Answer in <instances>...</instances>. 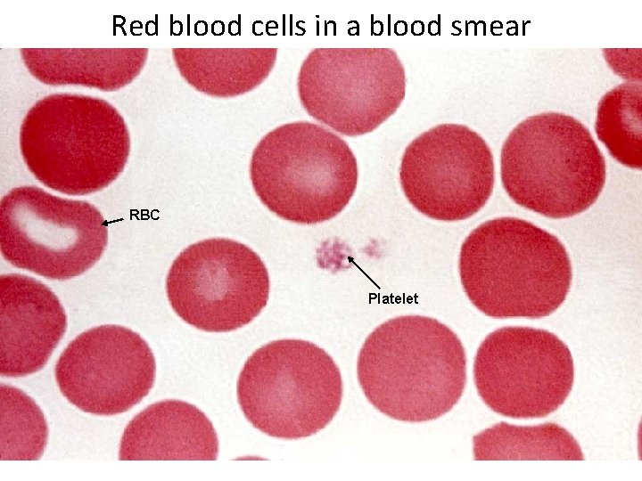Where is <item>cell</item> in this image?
Here are the masks:
<instances>
[{
	"instance_id": "7a4b0ae2",
	"label": "cell",
	"mask_w": 642,
	"mask_h": 481,
	"mask_svg": "<svg viewBox=\"0 0 642 481\" xmlns=\"http://www.w3.org/2000/svg\"><path fill=\"white\" fill-rule=\"evenodd\" d=\"M463 289L493 318H541L565 300L572 265L562 242L523 219L499 217L476 227L459 256Z\"/></svg>"
},
{
	"instance_id": "4fadbf2b",
	"label": "cell",
	"mask_w": 642,
	"mask_h": 481,
	"mask_svg": "<svg viewBox=\"0 0 642 481\" xmlns=\"http://www.w3.org/2000/svg\"><path fill=\"white\" fill-rule=\"evenodd\" d=\"M0 373L24 377L40 371L67 329L65 310L40 281L19 273L0 276Z\"/></svg>"
},
{
	"instance_id": "e0dca14e",
	"label": "cell",
	"mask_w": 642,
	"mask_h": 481,
	"mask_svg": "<svg viewBox=\"0 0 642 481\" xmlns=\"http://www.w3.org/2000/svg\"><path fill=\"white\" fill-rule=\"evenodd\" d=\"M476 461H583L580 444L554 422L514 426L499 422L473 438Z\"/></svg>"
},
{
	"instance_id": "30bf717a",
	"label": "cell",
	"mask_w": 642,
	"mask_h": 481,
	"mask_svg": "<svg viewBox=\"0 0 642 481\" xmlns=\"http://www.w3.org/2000/svg\"><path fill=\"white\" fill-rule=\"evenodd\" d=\"M473 379L493 412L514 419L540 418L556 411L569 395L573 360L568 346L546 330L503 327L478 347Z\"/></svg>"
},
{
	"instance_id": "3957f363",
	"label": "cell",
	"mask_w": 642,
	"mask_h": 481,
	"mask_svg": "<svg viewBox=\"0 0 642 481\" xmlns=\"http://www.w3.org/2000/svg\"><path fill=\"white\" fill-rule=\"evenodd\" d=\"M20 150L38 182L63 194L82 196L106 188L122 173L130 136L124 118L107 101L53 94L25 115Z\"/></svg>"
},
{
	"instance_id": "ac0fdd59",
	"label": "cell",
	"mask_w": 642,
	"mask_h": 481,
	"mask_svg": "<svg viewBox=\"0 0 642 481\" xmlns=\"http://www.w3.org/2000/svg\"><path fill=\"white\" fill-rule=\"evenodd\" d=\"M642 86L624 82L606 92L597 104L595 131L610 155L630 168L642 166Z\"/></svg>"
},
{
	"instance_id": "277c9868",
	"label": "cell",
	"mask_w": 642,
	"mask_h": 481,
	"mask_svg": "<svg viewBox=\"0 0 642 481\" xmlns=\"http://www.w3.org/2000/svg\"><path fill=\"white\" fill-rule=\"evenodd\" d=\"M500 164L508 196L554 219L590 208L606 179L605 157L588 128L562 112L531 115L516 125L502 145Z\"/></svg>"
},
{
	"instance_id": "5b68a950",
	"label": "cell",
	"mask_w": 642,
	"mask_h": 481,
	"mask_svg": "<svg viewBox=\"0 0 642 481\" xmlns=\"http://www.w3.org/2000/svg\"><path fill=\"white\" fill-rule=\"evenodd\" d=\"M250 178L262 202L278 217L314 224L348 205L358 183L357 159L329 128L309 121L283 124L252 151Z\"/></svg>"
},
{
	"instance_id": "6da1fadb",
	"label": "cell",
	"mask_w": 642,
	"mask_h": 481,
	"mask_svg": "<svg viewBox=\"0 0 642 481\" xmlns=\"http://www.w3.org/2000/svg\"><path fill=\"white\" fill-rule=\"evenodd\" d=\"M361 389L386 416L405 422L436 420L459 401L466 356L448 326L422 315H403L376 327L357 362Z\"/></svg>"
},
{
	"instance_id": "5bb4252c",
	"label": "cell",
	"mask_w": 642,
	"mask_h": 481,
	"mask_svg": "<svg viewBox=\"0 0 642 481\" xmlns=\"http://www.w3.org/2000/svg\"><path fill=\"white\" fill-rule=\"evenodd\" d=\"M218 440L212 422L187 402L169 399L136 414L124 429L121 461H216Z\"/></svg>"
},
{
	"instance_id": "ba28073f",
	"label": "cell",
	"mask_w": 642,
	"mask_h": 481,
	"mask_svg": "<svg viewBox=\"0 0 642 481\" xmlns=\"http://www.w3.org/2000/svg\"><path fill=\"white\" fill-rule=\"evenodd\" d=\"M297 90L306 112L355 137L373 132L399 108L406 73L391 48H316L302 61Z\"/></svg>"
},
{
	"instance_id": "2e32d148",
	"label": "cell",
	"mask_w": 642,
	"mask_h": 481,
	"mask_svg": "<svg viewBox=\"0 0 642 481\" xmlns=\"http://www.w3.org/2000/svg\"><path fill=\"white\" fill-rule=\"evenodd\" d=\"M277 48H174L182 77L194 89L217 98L243 95L271 73Z\"/></svg>"
},
{
	"instance_id": "d6986e66",
	"label": "cell",
	"mask_w": 642,
	"mask_h": 481,
	"mask_svg": "<svg viewBox=\"0 0 642 481\" xmlns=\"http://www.w3.org/2000/svg\"><path fill=\"white\" fill-rule=\"evenodd\" d=\"M48 439V427L36 402L21 389L1 383V461H36Z\"/></svg>"
},
{
	"instance_id": "7c38bea8",
	"label": "cell",
	"mask_w": 642,
	"mask_h": 481,
	"mask_svg": "<svg viewBox=\"0 0 642 481\" xmlns=\"http://www.w3.org/2000/svg\"><path fill=\"white\" fill-rule=\"evenodd\" d=\"M155 374L147 342L119 325H101L77 336L54 369L64 397L96 415L119 414L139 404L152 389Z\"/></svg>"
},
{
	"instance_id": "9a60e30c",
	"label": "cell",
	"mask_w": 642,
	"mask_h": 481,
	"mask_svg": "<svg viewBox=\"0 0 642 481\" xmlns=\"http://www.w3.org/2000/svg\"><path fill=\"white\" fill-rule=\"evenodd\" d=\"M147 48L21 49L28 70L50 86H83L115 91L132 82L142 71Z\"/></svg>"
},
{
	"instance_id": "8fae6325",
	"label": "cell",
	"mask_w": 642,
	"mask_h": 481,
	"mask_svg": "<svg viewBox=\"0 0 642 481\" xmlns=\"http://www.w3.org/2000/svg\"><path fill=\"white\" fill-rule=\"evenodd\" d=\"M399 182L409 203L436 220L458 221L481 210L495 182L493 155L465 125L440 124L405 149Z\"/></svg>"
},
{
	"instance_id": "8992f818",
	"label": "cell",
	"mask_w": 642,
	"mask_h": 481,
	"mask_svg": "<svg viewBox=\"0 0 642 481\" xmlns=\"http://www.w3.org/2000/svg\"><path fill=\"white\" fill-rule=\"evenodd\" d=\"M341 371L323 348L302 339H279L258 348L236 385L240 408L262 433L299 439L325 428L338 412Z\"/></svg>"
},
{
	"instance_id": "9c48e42d",
	"label": "cell",
	"mask_w": 642,
	"mask_h": 481,
	"mask_svg": "<svg viewBox=\"0 0 642 481\" xmlns=\"http://www.w3.org/2000/svg\"><path fill=\"white\" fill-rule=\"evenodd\" d=\"M166 292L186 323L207 332H228L249 324L266 306L269 277L251 248L211 238L179 253L168 273Z\"/></svg>"
},
{
	"instance_id": "52a82bcc",
	"label": "cell",
	"mask_w": 642,
	"mask_h": 481,
	"mask_svg": "<svg viewBox=\"0 0 642 481\" xmlns=\"http://www.w3.org/2000/svg\"><path fill=\"white\" fill-rule=\"evenodd\" d=\"M107 226L93 204L36 186L13 188L0 202L3 257L47 279L69 280L90 269L107 246Z\"/></svg>"
}]
</instances>
